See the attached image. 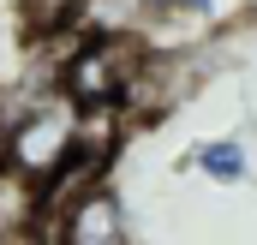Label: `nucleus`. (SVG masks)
I'll return each mask as SVG.
<instances>
[{
  "label": "nucleus",
  "mask_w": 257,
  "mask_h": 245,
  "mask_svg": "<svg viewBox=\"0 0 257 245\" xmlns=\"http://www.w3.org/2000/svg\"><path fill=\"white\" fill-rule=\"evenodd\" d=\"M54 221V239L48 245H132V221H126V203L120 191L102 180H84L72 197H60L48 209Z\"/></svg>",
  "instance_id": "nucleus-3"
},
{
  "label": "nucleus",
  "mask_w": 257,
  "mask_h": 245,
  "mask_svg": "<svg viewBox=\"0 0 257 245\" xmlns=\"http://www.w3.org/2000/svg\"><path fill=\"white\" fill-rule=\"evenodd\" d=\"M0 168L18 185H30L42 209H54L84 180H96V162L84 150V108L54 78L0 96Z\"/></svg>",
  "instance_id": "nucleus-1"
},
{
  "label": "nucleus",
  "mask_w": 257,
  "mask_h": 245,
  "mask_svg": "<svg viewBox=\"0 0 257 245\" xmlns=\"http://www.w3.org/2000/svg\"><path fill=\"white\" fill-rule=\"evenodd\" d=\"M0 245H18V239H12V233H0Z\"/></svg>",
  "instance_id": "nucleus-6"
},
{
  "label": "nucleus",
  "mask_w": 257,
  "mask_h": 245,
  "mask_svg": "<svg viewBox=\"0 0 257 245\" xmlns=\"http://www.w3.org/2000/svg\"><path fill=\"white\" fill-rule=\"evenodd\" d=\"M150 48L126 36V30H84L72 42V54H60L54 84L84 108V114H120L132 102V90L144 84Z\"/></svg>",
  "instance_id": "nucleus-2"
},
{
  "label": "nucleus",
  "mask_w": 257,
  "mask_h": 245,
  "mask_svg": "<svg viewBox=\"0 0 257 245\" xmlns=\"http://www.w3.org/2000/svg\"><path fill=\"white\" fill-rule=\"evenodd\" d=\"M12 12H18V24L30 36H54V30H72L78 24L84 0H12Z\"/></svg>",
  "instance_id": "nucleus-5"
},
{
  "label": "nucleus",
  "mask_w": 257,
  "mask_h": 245,
  "mask_svg": "<svg viewBox=\"0 0 257 245\" xmlns=\"http://www.w3.org/2000/svg\"><path fill=\"white\" fill-rule=\"evenodd\" d=\"M192 168L203 180H215V185H239L251 174V150H245L239 138H209V144L192 150Z\"/></svg>",
  "instance_id": "nucleus-4"
}]
</instances>
